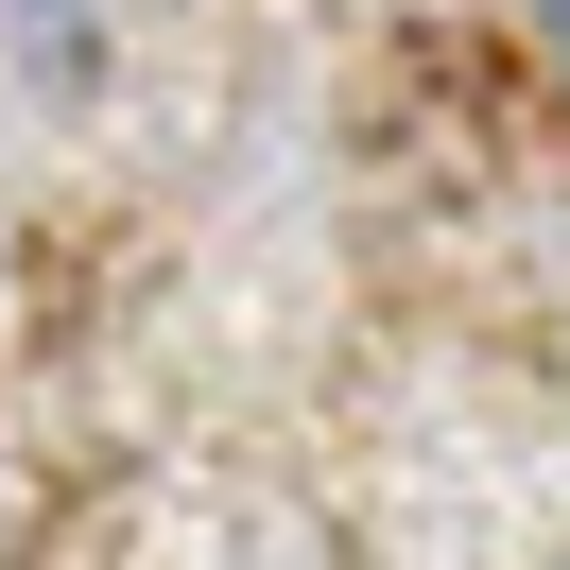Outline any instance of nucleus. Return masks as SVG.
<instances>
[{
  "instance_id": "1",
  "label": "nucleus",
  "mask_w": 570,
  "mask_h": 570,
  "mask_svg": "<svg viewBox=\"0 0 570 570\" xmlns=\"http://www.w3.org/2000/svg\"><path fill=\"white\" fill-rule=\"evenodd\" d=\"M535 18H553V52H570V0H535Z\"/></svg>"
}]
</instances>
